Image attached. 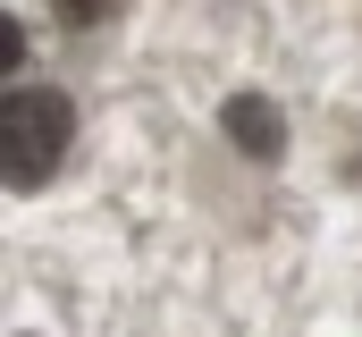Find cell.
Returning a JSON list of instances; mask_svg holds the SVG:
<instances>
[{
	"mask_svg": "<svg viewBox=\"0 0 362 337\" xmlns=\"http://www.w3.org/2000/svg\"><path fill=\"white\" fill-rule=\"evenodd\" d=\"M76 144V101L59 84H8L0 101V177L8 194H42Z\"/></svg>",
	"mask_w": 362,
	"mask_h": 337,
	"instance_id": "cell-1",
	"label": "cell"
},
{
	"mask_svg": "<svg viewBox=\"0 0 362 337\" xmlns=\"http://www.w3.org/2000/svg\"><path fill=\"white\" fill-rule=\"evenodd\" d=\"M219 135L245 152V161H286V110H278L270 93H228L219 101Z\"/></svg>",
	"mask_w": 362,
	"mask_h": 337,
	"instance_id": "cell-2",
	"label": "cell"
},
{
	"mask_svg": "<svg viewBox=\"0 0 362 337\" xmlns=\"http://www.w3.org/2000/svg\"><path fill=\"white\" fill-rule=\"evenodd\" d=\"M51 8H59V25H101L118 0H51Z\"/></svg>",
	"mask_w": 362,
	"mask_h": 337,
	"instance_id": "cell-3",
	"label": "cell"
},
{
	"mask_svg": "<svg viewBox=\"0 0 362 337\" xmlns=\"http://www.w3.org/2000/svg\"><path fill=\"white\" fill-rule=\"evenodd\" d=\"M0 59H8V76H17V59H25V25H17V17H0Z\"/></svg>",
	"mask_w": 362,
	"mask_h": 337,
	"instance_id": "cell-4",
	"label": "cell"
}]
</instances>
